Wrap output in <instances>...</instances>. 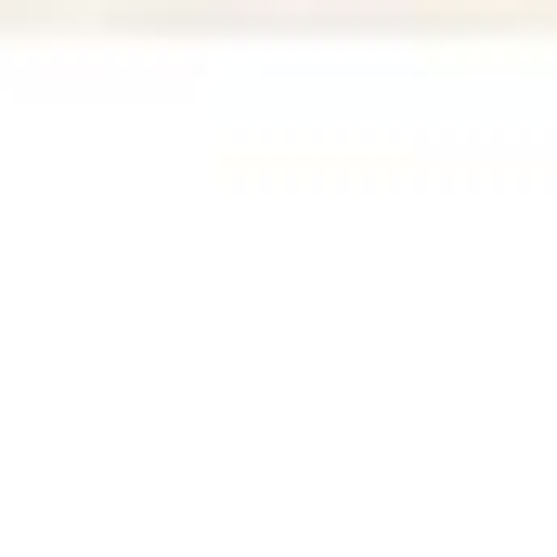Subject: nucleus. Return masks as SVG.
Segmentation results:
<instances>
[]
</instances>
